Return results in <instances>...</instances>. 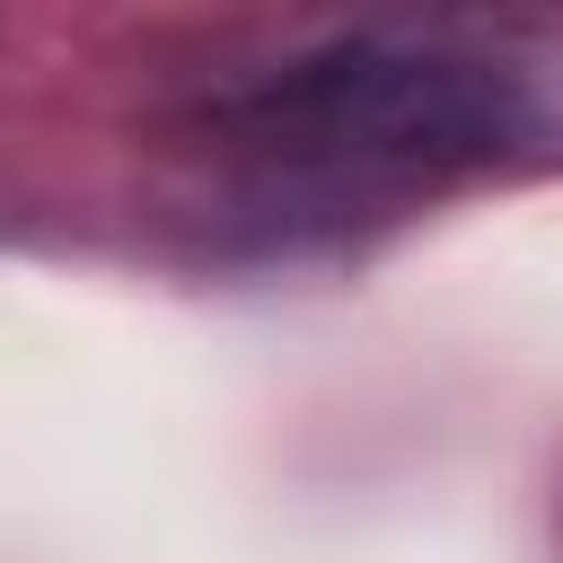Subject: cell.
I'll return each instance as SVG.
<instances>
[{
  "instance_id": "6da1fadb",
  "label": "cell",
  "mask_w": 563,
  "mask_h": 563,
  "mask_svg": "<svg viewBox=\"0 0 563 563\" xmlns=\"http://www.w3.org/2000/svg\"><path fill=\"white\" fill-rule=\"evenodd\" d=\"M194 132L299 185L563 167V18H352L194 97Z\"/></svg>"
}]
</instances>
